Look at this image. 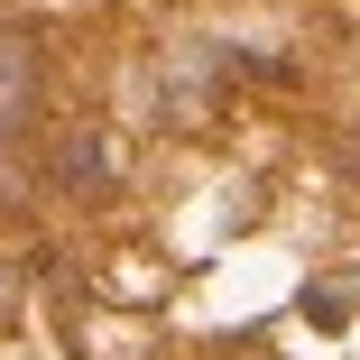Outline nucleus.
Masks as SVG:
<instances>
[{
    "label": "nucleus",
    "instance_id": "nucleus-1",
    "mask_svg": "<svg viewBox=\"0 0 360 360\" xmlns=\"http://www.w3.org/2000/svg\"><path fill=\"white\" fill-rule=\"evenodd\" d=\"M56 185H65V194H102V185H111V148H102V129H65V148H56Z\"/></svg>",
    "mask_w": 360,
    "mask_h": 360
},
{
    "label": "nucleus",
    "instance_id": "nucleus-2",
    "mask_svg": "<svg viewBox=\"0 0 360 360\" xmlns=\"http://www.w3.org/2000/svg\"><path fill=\"white\" fill-rule=\"evenodd\" d=\"M28 84H37V46L28 37H0V148H10V129L28 111Z\"/></svg>",
    "mask_w": 360,
    "mask_h": 360
},
{
    "label": "nucleus",
    "instance_id": "nucleus-3",
    "mask_svg": "<svg viewBox=\"0 0 360 360\" xmlns=\"http://www.w3.org/2000/svg\"><path fill=\"white\" fill-rule=\"evenodd\" d=\"M250 360H268V351H250Z\"/></svg>",
    "mask_w": 360,
    "mask_h": 360
}]
</instances>
